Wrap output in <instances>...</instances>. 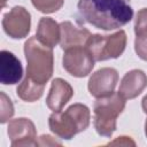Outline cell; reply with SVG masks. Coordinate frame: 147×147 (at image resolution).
<instances>
[{"mask_svg":"<svg viewBox=\"0 0 147 147\" xmlns=\"http://www.w3.org/2000/svg\"><path fill=\"white\" fill-rule=\"evenodd\" d=\"M131 0H79L78 16L82 22L88 23L105 31L126 25L133 17Z\"/></svg>","mask_w":147,"mask_h":147,"instance_id":"cell-1","label":"cell"},{"mask_svg":"<svg viewBox=\"0 0 147 147\" xmlns=\"http://www.w3.org/2000/svg\"><path fill=\"white\" fill-rule=\"evenodd\" d=\"M91 123V111L86 105L74 103L64 111H53L48 117L49 130L60 139L70 140L85 131Z\"/></svg>","mask_w":147,"mask_h":147,"instance_id":"cell-2","label":"cell"},{"mask_svg":"<svg viewBox=\"0 0 147 147\" xmlns=\"http://www.w3.org/2000/svg\"><path fill=\"white\" fill-rule=\"evenodd\" d=\"M26 76L39 84H46L54 71L53 48L40 42L37 37H30L24 42Z\"/></svg>","mask_w":147,"mask_h":147,"instance_id":"cell-3","label":"cell"},{"mask_svg":"<svg viewBox=\"0 0 147 147\" xmlns=\"http://www.w3.org/2000/svg\"><path fill=\"white\" fill-rule=\"evenodd\" d=\"M125 108V99L117 92L98 98L93 106V125L101 137L110 138L116 131L117 117Z\"/></svg>","mask_w":147,"mask_h":147,"instance_id":"cell-4","label":"cell"},{"mask_svg":"<svg viewBox=\"0 0 147 147\" xmlns=\"http://www.w3.org/2000/svg\"><path fill=\"white\" fill-rule=\"evenodd\" d=\"M127 37L124 30L116 31L113 34H91L86 47L95 61H107L119 57L126 47Z\"/></svg>","mask_w":147,"mask_h":147,"instance_id":"cell-5","label":"cell"},{"mask_svg":"<svg viewBox=\"0 0 147 147\" xmlns=\"http://www.w3.org/2000/svg\"><path fill=\"white\" fill-rule=\"evenodd\" d=\"M95 60L86 46L74 47L64 51L62 65L64 70L77 78L88 76L94 68Z\"/></svg>","mask_w":147,"mask_h":147,"instance_id":"cell-6","label":"cell"},{"mask_svg":"<svg viewBox=\"0 0 147 147\" xmlns=\"http://www.w3.org/2000/svg\"><path fill=\"white\" fill-rule=\"evenodd\" d=\"M1 24L8 37L23 39L28 37L31 30V14L24 7L15 6L2 16Z\"/></svg>","mask_w":147,"mask_h":147,"instance_id":"cell-7","label":"cell"},{"mask_svg":"<svg viewBox=\"0 0 147 147\" xmlns=\"http://www.w3.org/2000/svg\"><path fill=\"white\" fill-rule=\"evenodd\" d=\"M8 137L13 147L21 146H38L37 130L33 122L26 117H18L9 121Z\"/></svg>","mask_w":147,"mask_h":147,"instance_id":"cell-8","label":"cell"},{"mask_svg":"<svg viewBox=\"0 0 147 147\" xmlns=\"http://www.w3.org/2000/svg\"><path fill=\"white\" fill-rule=\"evenodd\" d=\"M117 82H118L117 70L114 68L105 67L92 74L87 83V90L90 94L95 99L103 98L114 93Z\"/></svg>","mask_w":147,"mask_h":147,"instance_id":"cell-9","label":"cell"},{"mask_svg":"<svg viewBox=\"0 0 147 147\" xmlns=\"http://www.w3.org/2000/svg\"><path fill=\"white\" fill-rule=\"evenodd\" d=\"M60 28H61L60 46L63 51L74 47L86 46V42L92 34L88 29L76 25L70 21H64L60 23Z\"/></svg>","mask_w":147,"mask_h":147,"instance_id":"cell-10","label":"cell"},{"mask_svg":"<svg viewBox=\"0 0 147 147\" xmlns=\"http://www.w3.org/2000/svg\"><path fill=\"white\" fill-rule=\"evenodd\" d=\"M72 96V86L63 78H55L52 80L51 88L46 98V105L52 111H60Z\"/></svg>","mask_w":147,"mask_h":147,"instance_id":"cell-11","label":"cell"},{"mask_svg":"<svg viewBox=\"0 0 147 147\" xmlns=\"http://www.w3.org/2000/svg\"><path fill=\"white\" fill-rule=\"evenodd\" d=\"M23 67L21 61L9 51L0 53V83L3 85H14L22 79Z\"/></svg>","mask_w":147,"mask_h":147,"instance_id":"cell-12","label":"cell"},{"mask_svg":"<svg viewBox=\"0 0 147 147\" xmlns=\"http://www.w3.org/2000/svg\"><path fill=\"white\" fill-rule=\"evenodd\" d=\"M147 87V75L140 69H133L127 71L119 85L118 93L125 100L136 99Z\"/></svg>","mask_w":147,"mask_h":147,"instance_id":"cell-13","label":"cell"},{"mask_svg":"<svg viewBox=\"0 0 147 147\" xmlns=\"http://www.w3.org/2000/svg\"><path fill=\"white\" fill-rule=\"evenodd\" d=\"M36 37L44 45L54 48L60 42L61 39L60 24L52 17H46V16L41 17L38 23Z\"/></svg>","mask_w":147,"mask_h":147,"instance_id":"cell-14","label":"cell"},{"mask_svg":"<svg viewBox=\"0 0 147 147\" xmlns=\"http://www.w3.org/2000/svg\"><path fill=\"white\" fill-rule=\"evenodd\" d=\"M44 84H39L25 75L24 79L18 84L16 88L17 96L25 102H34L39 100L44 94Z\"/></svg>","mask_w":147,"mask_h":147,"instance_id":"cell-15","label":"cell"},{"mask_svg":"<svg viewBox=\"0 0 147 147\" xmlns=\"http://www.w3.org/2000/svg\"><path fill=\"white\" fill-rule=\"evenodd\" d=\"M31 3L40 13L53 14L62 8L64 0H31Z\"/></svg>","mask_w":147,"mask_h":147,"instance_id":"cell-16","label":"cell"},{"mask_svg":"<svg viewBox=\"0 0 147 147\" xmlns=\"http://www.w3.org/2000/svg\"><path fill=\"white\" fill-rule=\"evenodd\" d=\"M134 34L136 37H147V8H141L136 15Z\"/></svg>","mask_w":147,"mask_h":147,"instance_id":"cell-17","label":"cell"},{"mask_svg":"<svg viewBox=\"0 0 147 147\" xmlns=\"http://www.w3.org/2000/svg\"><path fill=\"white\" fill-rule=\"evenodd\" d=\"M0 95H1L0 122H1V124H3V123H6V122H8V121L13 117L15 110H14V105H13L11 100L6 95V93H5V92H1Z\"/></svg>","mask_w":147,"mask_h":147,"instance_id":"cell-18","label":"cell"},{"mask_svg":"<svg viewBox=\"0 0 147 147\" xmlns=\"http://www.w3.org/2000/svg\"><path fill=\"white\" fill-rule=\"evenodd\" d=\"M134 51L141 60L147 62V37H136Z\"/></svg>","mask_w":147,"mask_h":147,"instance_id":"cell-19","label":"cell"},{"mask_svg":"<svg viewBox=\"0 0 147 147\" xmlns=\"http://www.w3.org/2000/svg\"><path fill=\"white\" fill-rule=\"evenodd\" d=\"M107 145H122V146H136V142L131 139V137H126V136H121V137H117L114 141H110L108 142Z\"/></svg>","mask_w":147,"mask_h":147,"instance_id":"cell-20","label":"cell"},{"mask_svg":"<svg viewBox=\"0 0 147 147\" xmlns=\"http://www.w3.org/2000/svg\"><path fill=\"white\" fill-rule=\"evenodd\" d=\"M38 144L40 146H51V145H61L60 141H56L52 136L49 134H42L39 137V140H38Z\"/></svg>","mask_w":147,"mask_h":147,"instance_id":"cell-21","label":"cell"},{"mask_svg":"<svg viewBox=\"0 0 147 147\" xmlns=\"http://www.w3.org/2000/svg\"><path fill=\"white\" fill-rule=\"evenodd\" d=\"M141 108H142V110H144V113L147 115V94L142 98V100H141Z\"/></svg>","mask_w":147,"mask_h":147,"instance_id":"cell-22","label":"cell"},{"mask_svg":"<svg viewBox=\"0 0 147 147\" xmlns=\"http://www.w3.org/2000/svg\"><path fill=\"white\" fill-rule=\"evenodd\" d=\"M145 134H146V137H147V119L145 121Z\"/></svg>","mask_w":147,"mask_h":147,"instance_id":"cell-23","label":"cell"},{"mask_svg":"<svg viewBox=\"0 0 147 147\" xmlns=\"http://www.w3.org/2000/svg\"><path fill=\"white\" fill-rule=\"evenodd\" d=\"M2 1V7H5L6 6V2H7V0H1Z\"/></svg>","mask_w":147,"mask_h":147,"instance_id":"cell-24","label":"cell"}]
</instances>
